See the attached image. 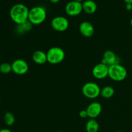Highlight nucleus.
Listing matches in <instances>:
<instances>
[{
  "label": "nucleus",
  "mask_w": 132,
  "mask_h": 132,
  "mask_svg": "<svg viewBox=\"0 0 132 132\" xmlns=\"http://www.w3.org/2000/svg\"><path fill=\"white\" fill-rule=\"evenodd\" d=\"M29 10L30 9L24 4L17 3L12 6L9 14L12 21L18 25L28 20Z\"/></svg>",
  "instance_id": "f257e3e1"
},
{
  "label": "nucleus",
  "mask_w": 132,
  "mask_h": 132,
  "mask_svg": "<svg viewBox=\"0 0 132 132\" xmlns=\"http://www.w3.org/2000/svg\"><path fill=\"white\" fill-rule=\"evenodd\" d=\"M46 18V9L41 6H36L30 9L28 21L34 25L41 24Z\"/></svg>",
  "instance_id": "f03ea898"
},
{
  "label": "nucleus",
  "mask_w": 132,
  "mask_h": 132,
  "mask_svg": "<svg viewBox=\"0 0 132 132\" xmlns=\"http://www.w3.org/2000/svg\"><path fill=\"white\" fill-rule=\"evenodd\" d=\"M128 72L125 67L120 63L113 64L108 67V77L114 81H122L127 77Z\"/></svg>",
  "instance_id": "7ed1b4c3"
},
{
  "label": "nucleus",
  "mask_w": 132,
  "mask_h": 132,
  "mask_svg": "<svg viewBox=\"0 0 132 132\" xmlns=\"http://www.w3.org/2000/svg\"><path fill=\"white\" fill-rule=\"evenodd\" d=\"M47 62L52 64H57L62 63L65 58V53L63 49L59 46H53L46 52Z\"/></svg>",
  "instance_id": "20e7f679"
},
{
  "label": "nucleus",
  "mask_w": 132,
  "mask_h": 132,
  "mask_svg": "<svg viewBox=\"0 0 132 132\" xmlns=\"http://www.w3.org/2000/svg\"><path fill=\"white\" fill-rule=\"evenodd\" d=\"M101 88L97 83L94 82H87L82 86V93L88 99H94L100 95Z\"/></svg>",
  "instance_id": "39448f33"
},
{
  "label": "nucleus",
  "mask_w": 132,
  "mask_h": 132,
  "mask_svg": "<svg viewBox=\"0 0 132 132\" xmlns=\"http://www.w3.org/2000/svg\"><path fill=\"white\" fill-rule=\"evenodd\" d=\"M51 26L54 30L63 32L68 29L69 27V21L65 17L58 15L53 18L51 21Z\"/></svg>",
  "instance_id": "423d86ee"
},
{
  "label": "nucleus",
  "mask_w": 132,
  "mask_h": 132,
  "mask_svg": "<svg viewBox=\"0 0 132 132\" xmlns=\"http://www.w3.org/2000/svg\"><path fill=\"white\" fill-rule=\"evenodd\" d=\"M12 72L14 73L22 76L27 73L28 71V64L25 60L18 59L14 60L12 63Z\"/></svg>",
  "instance_id": "0eeeda50"
},
{
  "label": "nucleus",
  "mask_w": 132,
  "mask_h": 132,
  "mask_svg": "<svg viewBox=\"0 0 132 132\" xmlns=\"http://www.w3.org/2000/svg\"><path fill=\"white\" fill-rule=\"evenodd\" d=\"M82 3L78 2L76 0L69 1L65 6V12L70 16H77L82 11Z\"/></svg>",
  "instance_id": "6e6552de"
},
{
  "label": "nucleus",
  "mask_w": 132,
  "mask_h": 132,
  "mask_svg": "<svg viewBox=\"0 0 132 132\" xmlns=\"http://www.w3.org/2000/svg\"><path fill=\"white\" fill-rule=\"evenodd\" d=\"M108 66L100 63L94 66L92 69V75L97 79H103L108 77Z\"/></svg>",
  "instance_id": "1a4fd4ad"
},
{
  "label": "nucleus",
  "mask_w": 132,
  "mask_h": 132,
  "mask_svg": "<svg viewBox=\"0 0 132 132\" xmlns=\"http://www.w3.org/2000/svg\"><path fill=\"white\" fill-rule=\"evenodd\" d=\"M86 110L89 118L95 119L101 113L102 106L99 102H92L88 106Z\"/></svg>",
  "instance_id": "9d476101"
},
{
  "label": "nucleus",
  "mask_w": 132,
  "mask_h": 132,
  "mask_svg": "<svg viewBox=\"0 0 132 132\" xmlns=\"http://www.w3.org/2000/svg\"><path fill=\"white\" fill-rule=\"evenodd\" d=\"M79 30L81 34L84 37H91L94 36L95 28H94V25L90 22L85 21L79 24Z\"/></svg>",
  "instance_id": "9b49d317"
},
{
  "label": "nucleus",
  "mask_w": 132,
  "mask_h": 132,
  "mask_svg": "<svg viewBox=\"0 0 132 132\" xmlns=\"http://www.w3.org/2000/svg\"><path fill=\"white\" fill-rule=\"evenodd\" d=\"M101 63L110 67L113 64L119 63V57L116 55V54L112 50H106L103 54Z\"/></svg>",
  "instance_id": "f8f14e48"
},
{
  "label": "nucleus",
  "mask_w": 132,
  "mask_h": 132,
  "mask_svg": "<svg viewBox=\"0 0 132 132\" xmlns=\"http://www.w3.org/2000/svg\"><path fill=\"white\" fill-rule=\"evenodd\" d=\"M32 60L37 64H44L47 63L46 53L43 50H36L32 54Z\"/></svg>",
  "instance_id": "ddd939ff"
},
{
  "label": "nucleus",
  "mask_w": 132,
  "mask_h": 132,
  "mask_svg": "<svg viewBox=\"0 0 132 132\" xmlns=\"http://www.w3.org/2000/svg\"><path fill=\"white\" fill-rule=\"evenodd\" d=\"M82 10L86 13L92 14L97 10V5L93 0H85L82 3Z\"/></svg>",
  "instance_id": "4468645a"
},
{
  "label": "nucleus",
  "mask_w": 132,
  "mask_h": 132,
  "mask_svg": "<svg viewBox=\"0 0 132 132\" xmlns=\"http://www.w3.org/2000/svg\"><path fill=\"white\" fill-rule=\"evenodd\" d=\"M85 129L87 132H98L99 130V125L95 119H90L86 122Z\"/></svg>",
  "instance_id": "2eb2a0df"
},
{
  "label": "nucleus",
  "mask_w": 132,
  "mask_h": 132,
  "mask_svg": "<svg viewBox=\"0 0 132 132\" xmlns=\"http://www.w3.org/2000/svg\"><path fill=\"white\" fill-rule=\"evenodd\" d=\"M115 94V90L112 86H106L101 90L100 95L104 99H110Z\"/></svg>",
  "instance_id": "dca6fc26"
},
{
  "label": "nucleus",
  "mask_w": 132,
  "mask_h": 132,
  "mask_svg": "<svg viewBox=\"0 0 132 132\" xmlns=\"http://www.w3.org/2000/svg\"><path fill=\"white\" fill-rule=\"evenodd\" d=\"M32 26H33V24L28 20L27 21L23 23V24H18L17 26V31L20 34L24 33V32L30 30L32 28Z\"/></svg>",
  "instance_id": "f3484780"
},
{
  "label": "nucleus",
  "mask_w": 132,
  "mask_h": 132,
  "mask_svg": "<svg viewBox=\"0 0 132 132\" xmlns=\"http://www.w3.org/2000/svg\"><path fill=\"white\" fill-rule=\"evenodd\" d=\"M4 121L5 125L7 126H12L15 122V116L11 112H6L4 116Z\"/></svg>",
  "instance_id": "a211bd4d"
},
{
  "label": "nucleus",
  "mask_w": 132,
  "mask_h": 132,
  "mask_svg": "<svg viewBox=\"0 0 132 132\" xmlns=\"http://www.w3.org/2000/svg\"><path fill=\"white\" fill-rule=\"evenodd\" d=\"M12 72V64L9 63H3L0 64V72L3 74H8Z\"/></svg>",
  "instance_id": "6ab92c4d"
},
{
  "label": "nucleus",
  "mask_w": 132,
  "mask_h": 132,
  "mask_svg": "<svg viewBox=\"0 0 132 132\" xmlns=\"http://www.w3.org/2000/svg\"><path fill=\"white\" fill-rule=\"evenodd\" d=\"M79 117L82 119H86L87 118V117H88L87 112H86V110H82L80 111Z\"/></svg>",
  "instance_id": "aec40b11"
},
{
  "label": "nucleus",
  "mask_w": 132,
  "mask_h": 132,
  "mask_svg": "<svg viewBox=\"0 0 132 132\" xmlns=\"http://www.w3.org/2000/svg\"><path fill=\"white\" fill-rule=\"evenodd\" d=\"M126 9L128 10H132V3H126Z\"/></svg>",
  "instance_id": "412c9836"
},
{
  "label": "nucleus",
  "mask_w": 132,
  "mask_h": 132,
  "mask_svg": "<svg viewBox=\"0 0 132 132\" xmlns=\"http://www.w3.org/2000/svg\"><path fill=\"white\" fill-rule=\"evenodd\" d=\"M0 132H12L10 130L7 128H3V129H1L0 130Z\"/></svg>",
  "instance_id": "4be33fe9"
},
{
  "label": "nucleus",
  "mask_w": 132,
  "mask_h": 132,
  "mask_svg": "<svg viewBox=\"0 0 132 132\" xmlns=\"http://www.w3.org/2000/svg\"><path fill=\"white\" fill-rule=\"evenodd\" d=\"M49 1L51 3H57L59 2L60 0H49Z\"/></svg>",
  "instance_id": "5701e85b"
},
{
  "label": "nucleus",
  "mask_w": 132,
  "mask_h": 132,
  "mask_svg": "<svg viewBox=\"0 0 132 132\" xmlns=\"http://www.w3.org/2000/svg\"><path fill=\"white\" fill-rule=\"evenodd\" d=\"M126 3H132V0H124Z\"/></svg>",
  "instance_id": "b1692460"
},
{
  "label": "nucleus",
  "mask_w": 132,
  "mask_h": 132,
  "mask_svg": "<svg viewBox=\"0 0 132 132\" xmlns=\"http://www.w3.org/2000/svg\"><path fill=\"white\" fill-rule=\"evenodd\" d=\"M130 25H131V27H132V17L131 18V20H130Z\"/></svg>",
  "instance_id": "393cba45"
},
{
  "label": "nucleus",
  "mask_w": 132,
  "mask_h": 132,
  "mask_svg": "<svg viewBox=\"0 0 132 132\" xmlns=\"http://www.w3.org/2000/svg\"><path fill=\"white\" fill-rule=\"evenodd\" d=\"M76 1H78V2H80V3H82V0H76Z\"/></svg>",
  "instance_id": "a878e982"
},
{
  "label": "nucleus",
  "mask_w": 132,
  "mask_h": 132,
  "mask_svg": "<svg viewBox=\"0 0 132 132\" xmlns=\"http://www.w3.org/2000/svg\"><path fill=\"white\" fill-rule=\"evenodd\" d=\"M115 132H122V131H115Z\"/></svg>",
  "instance_id": "bb28decb"
},
{
  "label": "nucleus",
  "mask_w": 132,
  "mask_h": 132,
  "mask_svg": "<svg viewBox=\"0 0 132 132\" xmlns=\"http://www.w3.org/2000/svg\"><path fill=\"white\" fill-rule=\"evenodd\" d=\"M57 132H63V131H57Z\"/></svg>",
  "instance_id": "cd10ccee"
},
{
  "label": "nucleus",
  "mask_w": 132,
  "mask_h": 132,
  "mask_svg": "<svg viewBox=\"0 0 132 132\" xmlns=\"http://www.w3.org/2000/svg\"><path fill=\"white\" fill-rule=\"evenodd\" d=\"M0 103H1V99H0Z\"/></svg>",
  "instance_id": "c85d7f7f"
}]
</instances>
